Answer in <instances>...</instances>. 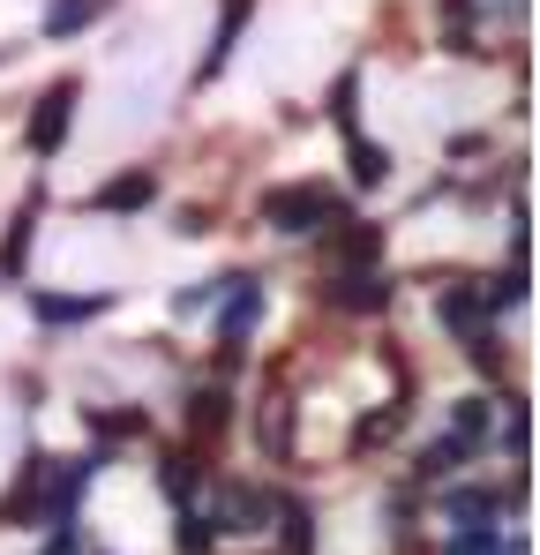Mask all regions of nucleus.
I'll use <instances>...</instances> for the list:
<instances>
[{
  "label": "nucleus",
  "mask_w": 540,
  "mask_h": 555,
  "mask_svg": "<svg viewBox=\"0 0 540 555\" xmlns=\"http://www.w3.org/2000/svg\"><path fill=\"white\" fill-rule=\"evenodd\" d=\"M23 256H30V218H15V225H8V241H0V271L15 278V271H23Z\"/></svg>",
  "instance_id": "nucleus-21"
},
{
  "label": "nucleus",
  "mask_w": 540,
  "mask_h": 555,
  "mask_svg": "<svg viewBox=\"0 0 540 555\" xmlns=\"http://www.w3.org/2000/svg\"><path fill=\"white\" fill-rule=\"evenodd\" d=\"M465 459H473V451H465L458 436H436V443H421V459H413V473H421V480H450V473H458Z\"/></svg>",
  "instance_id": "nucleus-11"
},
{
  "label": "nucleus",
  "mask_w": 540,
  "mask_h": 555,
  "mask_svg": "<svg viewBox=\"0 0 540 555\" xmlns=\"http://www.w3.org/2000/svg\"><path fill=\"white\" fill-rule=\"evenodd\" d=\"M488 428H496V405H488V398H458V405H450V436H458L465 451H480Z\"/></svg>",
  "instance_id": "nucleus-8"
},
{
  "label": "nucleus",
  "mask_w": 540,
  "mask_h": 555,
  "mask_svg": "<svg viewBox=\"0 0 540 555\" xmlns=\"http://www.w3.org/2000/svg\"><path fill=\"white\" fill-rule=\"evenodd\" d=\"M226 421H233V398L226 390H195L188 398V436H218Z\"/></svg>",
  "instance_id": "nucleus-12"
},
{
  "label": "nucleus",
  "mask_w": 540,
  "mask_h": 555,
  "mask_svg": "<svg viewBox=\"0 0 540 555\" xmlns=\"http://www.w3.org/2000/svg\"><path fill=\"white\" fill-rule=\"evenodd\" d=\"M331 308H353V315H368V308H390V278L375 271V263H346V278L331 285Z\"/></svg>",
  "instance_id": "nucleus-4"
},
{
  "label": "nucleus",
  "mask_w": 540,
  "mask_h": 555,
  "mask_svg": "<svg viewBox=\"0 0 540 555\" xmlns=\"http://www.w3.org/2000/svg\"><path fill=\"white\" fill-rule=\"evenodd\" d=\"M68 120H76V83H53V91L38 98V113H30V151L53 158L68 143Z\"/></svg>",
  "instance_id": "nucleus-3"
},
{
  "label": "nucleus",
  "mask_w": 540,
  "mask_h": 555,
  "mask_svg": "<svg viewBox=\"0 0 540 555\" xmlns=\"http://www.w3.org/2000/svg\"><path fill=\"white\" fill-rule=\"evenodd\" d=\"M398 421H406V405H383V413H360V421H353V451H368V443H383V436H390Z\"/></svg>",
  "instance_id": "nucleus-20"
},
{
  "label": "nucleus",
  "mask_w": 540,
  "mask_h": 555,
  "mask_svg": "<svg viewBox=\"0 0 540 555\" xmlns=\"http://www.w3.org/2000/svg\"><path fill=\"white\" fill-rule=\"evenodd\" d=\"M113 0H53L46 8V38H68V30H83V23H98Z\"/></svg>",
  "instance_id": "nucleus-13"
},
{
  "label": "nucleus",
  "mask_w": 540,
  "mask_h": 555,
  "mask_svg": "<svg viewBox=\"0 0 540 555\" xmlns=\"http://www.w3.org/2000/svg\"><path fill=\"white\" fill-rule=\"evenodd\" d=\"M353 98H360V83H353V76H346V83L331 91V120H338V128H353Z\"/></svg>",
  "instance_id": "nucleus-22"
},
{
  "label": "nucleus",
  "mask_w": 540,
  "mask_h": 555,
  "mask_svg": "<svg viewBox=\"0 0 540 555\" xmlns=\"http://www.w3.org/2000/svg\"><path fill=\"white\" fill-rule=\"evenodd\" d=\"M46 555H83V533H68V526H61V533L46 541Z\"/></svg>",
  "instance_id": "nucleus-23"
},
{
  "label": "nucleus",
  "mask_w": 540,
  "mask_h": 555,
  "mask_svg": "<svg viewBox=\"0 0 540 555\" xmlns=\"http://www.w3.org/2000/svg\"><path fill=\"white\" fill-rule=\"evenodd\" d=\"M263 225H278V233H338L346 210H338L316 181H285V188L263 195Z\"/></svg>",
  "instance_id": "nucleus-1"
},
{
  "label": "nucleus",
  "mask_w": 540,
  "mask_h": 555,
  "mask_svg": "<svg viewBox=\"0 0 540 555\" xmlns=\"http://www.w3.org/2000/svg\"><path fill=\"white\" fill-rule=\"evenodd\" d=\"M226 285H233V300L218 315V346H241L256 331V315H263V285H248V278H226Z\"/></svg>",
  "instance_id": "nucleus-5"
},
{
  "label": "nucleus",
  "mask_w": 540,
  "mask_h": 555,
  "mask_svg": "<svg viewBox=\"0 0 540 555\" xmlns=\"http://www.w3.org/2000/svg\"><path fill=\"white\" fill-rule=\"evenodd\" d=\"M450 555H526V541H503L488 526H465V533H450Z\"/></svg>",
  "instance_id": "nucleus-16"
},
{
  "label": "nucleus",
  "mask_w": 540,
  "mask_h": 555,
  "mask_svg": "<svg viewBox=\"0 0 540 555\" xmlns=\"http://www.w3.org/2000/svg\"><path fill=\"white\" fill-rule=\"evenodd\" d=\"M436 315H443L450 331H473V323L488 315V308H480V285H473V293H443V300H436Z\"/></svg>",
  "instance_id": "nucleus-18"
},
{
  "label": "nucleus",
  "mask_w": 540,
  "mask_h": 555,
  "mask_svg": "<svg viewBox=\"0 0 540 555\" xmlns=\"http://www.w3.org/2000/svg\"><path fill=\"white\" fill-rule=\"evenodd\" d=\"M83 428L98 436V443H120V436H143L151 421H143V405H136V413H98V405H90V413H83Z\"/></svg>",
  "instance_id": "nucleus-15"
},
{
  "label": "nucleus",
  "mask_w": 540,
  "mask_h": 555,
  "mask_svg": "<svg viewBox=\"0 0 540 555\" xmlns=\"http://www.w3.org/2000/svg\"><path fill=\"white\" fill-rule=\"evenodd\" d=\"M173 548H180V555H210V548H218V526H210V511H180Z\"/></svg>",
  "instance_id": "nucleus-14"
},
{
  "label": "nucleus",
  "mask_w": 540,
  "mask_h": 555,
  "mask_svg": "<svg viewBox=\"0 0 540 555\" xmlns=\"http://www.w3.org/2000/svg\"><path fill=\"white\" fill-rule=\"evenodd\" d=\"M270 511H278V526H285V555H316V511H308L300 495H270Z\"/></svg>",
  "instance_id": "nucleus-6"
},
{
  "label": "nucleus",
  "mask_w": 540,
  "mask_h": 555,
  "mask_svg": "<svg viewBox=\"0 0 540 555\" xmlns=\"http://www.w3.org/2000/svg\"><path fill=\"white\" fill-rule=\"evenodd\" d=\"M30 308H38V323H90L105 300L98 293H76V300L68 293H30Z\"/></svg>",
  "instance_id": "nucleus-10"
},
{
  "label": "nucleus",
  "mask_w": 540,
  "mask_h": 555,
  "mask_svg": "<svg viewBox=\"0 0 540 555\" xmlns=\"http://www.w3.org/2000/svg\"><path fill=\"white\" fill-rule=\"evenodd\" d=\"M263 518H270V488H256V480H218V511H210L218 533H263Z\"/></svg>",
  "instance_id": "nucleus-2"
},
{
  "label": "nucleus",
  "mask_w": 540,
  "mask_h": 555,
  "mask_svg": "<svg viewBox=\"0 0 540 555\" xmlns=\"http://www.w3.org/2000/svg\"><path fill=\"white\" fill-rule=\"evenodd\" d=\"M338 256H346V263H375V256H383V225H353V218H346Z\"/></svg>",
  "instance_id": "nucleus-19"
},
{
  "label": "nucleus",
  "mask_w": 540,
  "mask_h": 555,
  "mask_svg": "<svg viewBox=\"0 0 540 555\" xmlns=\"http://www.w3.org/2000/svg\"><path fill=\"white\" fill-rule=\"evenodd\" d=\"M210 480V459L203 451H166V473H158V488L173 495V503H188V488H203Z\"/></svg>",
  "instance_id": "nucleus-7"
},
{
  "label": "nucleus",
  "mask_w": 540,
  "mask_h": 555,
  "mask_svg": "<svg viewBox=\"0 0 540 555\" xmlns=\"http://www.w3.org/2000/svg\"><path fill=\"white\" fill-rule=\"evenodd\" d=\"M151 195H158V173H113L98 188V210H143Z\"/></svg>",
  "instance_id": "nucleus-9"
},
{
  "label": "nucleus",
  "mask_w": 540,
  "mask_h": 555,
  "mask_svg": "<svg viewBox=\"0 0 540 555\" xmlns=\"http://www.w3.org/2000/svg\"><path fill=\"white\" fill-rule=\"evenodd\" d=\"M353 181L360 188H383V181H390V151H383V143L353 135Z\"/></svg>",
  "instance_id": "nucleus-17"
}]
</instances>
